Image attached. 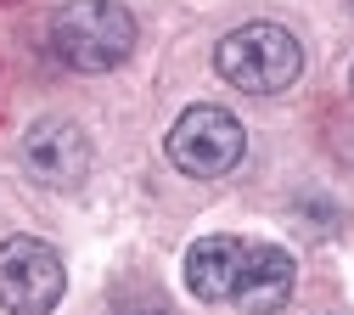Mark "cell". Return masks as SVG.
I'll return each mask as SVG.
<instances>
[{
	"mask_svg": "<svg viewBox=\"0 0 354 315\" xmlns=\"http://www.w3.org/2000/svg\"><path fill=\"white\" fill-rule=\"evenodd\" d=\"M242 152H248V129L236 124V113L214 107V102L186 107L174 118V129H169V163L180 174H192V180L231 174L242 163Z\"/></svg>",
	"mask_w": 354,
	"mask_h": 315,
	"instance_id": "cell-3",
	"label": "cell"
},
{
	"mask_svg": "<svg viewBox=\"0 0 354 315\" xmlns=\"http://www.w3.org/2000/svg\"><path fill=\"white\" fill-rule=\"evenodd\" d=\"M68 293V270L51 242L12 237L0 242V304L12 315H51Z\"/></svg>",
	"mask_w": 354,
	"mask_h": 315,
	"instance_id": "cell-4",
	"label": "cell"
},
{
	"mask_svg": "<svg viewBox=\"0 0 354 315\" xmlns=\"http://www.w3.org/2000/svg\"><path fill=\"white\" fill-rule=\"evenodd\" d=\"M136 315H158V309H136Z\"/></svg>",
	"mask_w": 354,
	"mask_h": 315,
	"instance_id": "cell-8",
	"label": "cell"
},
{
	"mask_svg": "<svg viewBox=\"0 0 354 315\" xmlns=\"http://www.w3.org/2000/svg\"><path fill=\"white\" fill-rule=\"evenodd\" d=\"M242 259H248V242H236V237H203V242H192L186 248V287L203 304H225L236 293Z\"/></svg>",
	"mask_w": 354,
	"mask_h": 315,
	"instance_id": "cell-7",
	"label": "cell"
},
{
	"mask_svg": "<svg viewBox=\"0 0 354 315\" xmlns=\"http://www.w3.org/2000/svg\"><path fill=\"white\" fill-rule=\"evenodd\" d=\"M17 158H23L28 180H39L51 192H68V186H79L91 174V135L73 118H39V124H28Z\"/></svg>",
	"mask_w": 354,
	"mask_h": 315,
	"instance_id": "cell-5",
	"label": "cell"
},
{
	"mask_svg": "<svg viewBox=\"0 0 354 315\" xmlns=\"http://www.w3.org/2000/svg\"><path fill=\"white\" fill-rule=\"evenodd\" d=\"M292 282H298V264L287 248H270V242H248V259H242V276H236V304L248 315H276L287 309L292 298Z\"/></svg>",
	"mask_w": 354,
	"mask_h": 315,
	"instance_id": "cell-6",
	"label": "cell"
},
{
	"mask_svg": "<svg viewBox=\"0 0 354 315\" xmlns=\"http://www.w3.org/2000/svg\"><path fill=\"white\" fill-rule=\"evenodd\" d=\"M51 51L73 73H107L136 51V17L124 0H68L51 12Z\"/></svg>",
	"mask_w": 354,
	"mask_h": 315,
	"instance_id": "cell-1",
	"label": "cell"
},
{
	"mask_svg": "<svg viewBox=\"0 0 354 315\" xmlns=\"http://www.w3.org/2000/svg\"><path fill=\"white\" fill-rule=\"evenodd\" d=\"M214 68L225 84L248 90V96H276V90L298 84L304 73V45L298 34H287L281 23H242L219 39Z\"/></svg>",
	"mask_w": 354,
	"mask_h": 315,
	"instance_id": "cell-2",
	"label": "cell"
}]
</instances>
